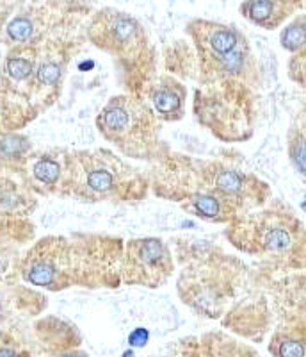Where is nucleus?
Returning a JSON list of instances; mask_svg holds the SVG:
<instances>
[{
	"mask_svg": "<svg viewBox=\"0 0 306 357\" xmlns=\"http://www.w3.org/2000/svg\"><path fill=\"white\" fill-rule=\"evenodd\" d=\"M157 357H258V354L251 347L212 334L203 340L178 341L171 349H166L164 356Z\"/></svg>",
	"mask_w": 306,
	"mask_h": 357,
	"instance_id": "nucleus-9",
	"label": "nucleus"
},
{
	"mask_svg": "<svg viewBox=\"0 0 306 357\" xmlns=\"http://www.w3.org/2000/svg\"><path fill=\"white\" fill-rule=\"evenodd\" d=\"M88 34L98 49L125 63L130 72L143 73L146 81V68L152 65V45L141 22L130 13L114 8L102 9L89 24Z\"/></svg>",
	"mask_w": 306,
	"mask_h": 357,
	"instance_id": "nucleus-6",
	"label": "nucleus"
},
{
	"mask_svg": "<svg viewBox=\"0 0 306 357\" xmlns=\"http://www.w3.org/2000/svg\"><path fill=\"white\" fill-rule=\"evenodd\" d=\"M239 266L230 256L198 259L180 273V298L202 317L219 318L244 275Z\"/></svg>",
	"mask_w": 306,
	"mask_h": 357,
	"instance_id": "nucleus-5",
	"label": "nucleus"
},
{
	"mask_svg": "<svg viewBox=\"0 0 306 357\" xmlns=\"http://www.w3.org/2000/svg\"><path fill=\"white\" fill-rule=\"evenodd\" d=\"M33 177L43 186H57L63 181L66 183V159L65 165L52 155H41L33 165Z\"/></svg>",
	"mask_w": 306,
	"mask_h": 357,
	"instance_id": "nucleus-15",
	"label": "nucleus"
},
{
	"mask_svg": "<svg viewBox=\"0 0 306 357\" xmlns=\"http://www.w3.org/2000/svg\"><path fill=\"white\" fill-rule=\"evenodd\" d=\"M47 357H89L88 354L84 352V350H68V352H59V354H50V356Z\"/></svg>",
	"mask_w": 306,
	"mask_h": 357,
	"instance_id": "nucleus-19",
	"label": "nucleus"
},
{
	"mask_svg": "<svg viewBox=\"0 0 306 357\" xmlns=\"http://www.w3.org/2000/svg\"><path fill=\"white\" fill-rule=\"evenodd\" d=\"M0 357H31V350L9 333L0 331Z\"/></svg>",
	"mask_w": 306,
	"mask_h": 357,
	"instance_id": "nucleus-17",
	"label": "nucleus"
},
{
	"mask_svg": "<svg viewBox=\"0 0 306 357\" xmlns=\"http://www.w3.org/2000/svg\"><path fill=\"white\" fill-rule=\"evenodd\" d=\"M230 243L255 256L285 257L301 247L306 232L296 218L282 213H250L230 223Z\"/></svg>",
	"mask_w": 306,
	"mask_h": 357,
	"instance_id": "nucleus-7",
	"label": "nucleus"
},
{
	"mask_svg": "<svg viewBox=\"0 0 306 357\" xmlns=\"http://www.w3.org/2000/svg\"><path fill=\"white\" fill-rule=\"evenodd\" d=\"M125 245L104 236L45 238L29 250L22 275L45 289L88 286L116 288L121 282Z\"/></svg>",
	"mask_w": 306,
	"mask_h": 357,
	"instance_id": "nucleus-2",
	"label": "nucleus"
},
{
	"mask_svg": "<svg viewBox=\"0 0 306 357\" xmlns=\"http://www.w3.org/2000/svg\"><path fill=\"white\" fill-rule=\"evenodd\" d=\"M305 8L301 2H282V0H251V2H242L239 6V11L242 17L251 22L257 27L278 29L285 24L290 17H294L299 9Z\"/></svg>",
	"mask_w": 306,
	"mask_h": 357,
	"instance_id": "nucleus-12",
	"label": "nucleus"
},
{
	"mask_svg": "<svg viewBox=\"0 0 306 357\" xmlns=\"http://www.w3.org/2000/svg\"><path fill=\"white\" fill-rule=\"evenodd\" d=\"M100 134L130 159L152 161L159 158L161 127L155 111L134 93L111 98L97 118Z\"/></svg>",
	"mask_w": 306,
	"mask_h": 357,
	"instance_id": "nucleus-4",
	"label": "nucleus"
},
{
	"mask_svg": "<svg viewBox=\"0 0 306 357\" xmlns=\"http://www.w3.org/2000/svg\"><path fill=\"white\" fill-rule=\"evenodd\" d=\"M289 158L296 170L306 177V106L289 129Z\"/></svg>",
	"mask_w": 306,
	"mask_h": 357,
	"instance_id": "nucleus-14",
	"label": "nucleus"
},
{
	"mask_svg": "<svg viewBox=\"0 0 306 357\" xmlns=\"http://www.w3.org/2000/svg\"><path fill=\"white\" fill-rule=\"evenodd\" d=\"M175 270L170 247L159 238H141L125 243L121 280L130 286L161 288Z\"/></svg>",
	"mask_w": 306,
	"mask_h": 357,
	"instance_id": "nucleus-8",
	"label": "nucleus"
},
{
	"mask_svg": "<svg viewBox=\"0 0 306 357\" xmlns=\"http://www.w3.org/2000/svg\"><path fill=\"white\" fill-rule=\"evenodd\" d=\"M269 354L273 357H306V318L280 325L269 341Z\"/></svg>",
	"mask_w": 306,
	"mask_h": 357,
	"instance_id": "nucleus-13",
	"label": "nucleus"
},
{
	"mask_svg": "<svg viewBox=\"0 0 306 357\" xmlns=\"http://www.w3.org/2000/svg\"><path fill=\"white\" fill-rule=\"evenodd\" d=\"M65 186L89 202H134L145 199L148 181L109 151L76 152L66 158Z\"/></svg>",
	"mask_w": 306,
	"mask_h": 357,
	"instance_id": "nucleus-3",
	"label": "nucleus"
},
{
	"mask_svg": "<svg viewBox=\"0 0 306 357\" xmlns=\"http://www.w3.org/2000/svg\"><path fill=\"white\" fill-rule=\"evenodd\" d=\"M31 13H18L9 20V24L6 25V38H8L11 43L20 45H33L34 34H36V24H34V18L29 17Z\"/></svg>",
	"mask_w": 306,
	"mask_h": 357,
	"instance_id": "nucleus-16",
	"label": "nucleus"
},
{
	"mask_svg": "<svg viewBox=\"0 0 306 357\" xmlns=\"http://www.w3.org/2000/svg\"><path fill=\"white\" fill-rule=\"evenodd\" d=\"M145 93L159 120L177 122L184 118L187 91L180 81L170 75H162L150 82Z\"/></svg>",
	"mask_w": 306,
	"mask_h": 357,
	"instance_id": "nucleus-10",
	"label": "nucleus"
},
{
	"mask_svg": "<svg viewBox=\"0 0 306 357\" xmlns=\"http://www.w3.org/2000/svg\"><path fill=\"white\" fill-rule=\"evenodd\" d=\"M148 337H150L148 331H146V329H136L132 334H130L129 341H130V345H132V347H139V349H141V347H145L146 343H148Z\"/></svg>",
	"mask_w": 306,
	"mask_h": 357,
	"instance_id": "nucleus-18",
	"label": "nucleus"
},
{
	"mask_svg": "<svg viewBox=\"0 0 306 357\" xmlns=\"http://www.w3.org/2000/svg\"><path fill=\"white\" fill-rule=\"evenodd\" d=\"M282 49L289 54L290 79L306 88V15H298L285 25L280 34Z\"/></svg>",
	"mask_w": 306,
	"mask_h": 357,
	"instance_id": "nucleus-11",
	"label": "nucleus"
},
{
	"mask_svg": "<svg viewBox=\"0 0 306 357\" xmlns=\"http://www.w3.org/2000/svg\"><path fill=\"white\" fill-rule=\"evenodd\" d=\"M153 188L159 197L212 223H232L250 215L269 195L267 184L248 172L223 161H200L186 155L162 159Z\"/></svg>",
	"mask_w": 306,
	"mask_h": 357,
	"instance_id": "nucleus-1",
	"label": "nucleus"
}]
</instances>
